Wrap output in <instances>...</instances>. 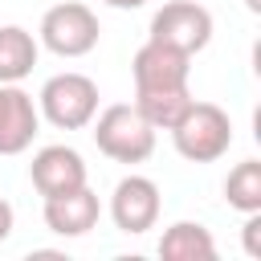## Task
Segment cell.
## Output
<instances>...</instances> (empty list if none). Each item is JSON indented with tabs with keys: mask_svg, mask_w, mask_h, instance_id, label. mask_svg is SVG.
I'll list each match as a JSON object with an SVG mask.
<instances>
[{
	"mask_svg": "<svg viewBox=\"0 0 261 261\" xmlns=\"http://www.w3.org/2000/svg\"><path fill=\"white\" fill-rule=\"evenodd\" d=\"M94 143L114 163H147L155 155V126L139 114L135 102H114L94 114Z\"/></svg>",
	"mask_w": 261,
	"mask_h": 261,
	"instance_id": "6da1fadb",
	"label": "cell"
},
{
	"mask_svg": "<svg viewBox=\"0 0 261 261\" xmlns=\"http://www.w3.org/2000/svg\"><path fill=\"white\" fill-rule=\"evenodd\" d=\"M37 114L57 126V130H86L98 114V86L94 77L77 73V69H65V73H53L41 94H37Z\"/></svg>",
	"mask_w": 261,
	"mask_h": 261,
	"instance_id": "7a4b0ae2",
	"label": "cell"
},
{
	"mask_svg": "<svg viewBox=\"0 0 261 261\" xmlns=\"http://www.w3.org/2000/svg\"><path fill=\"white\" fill-rule=\"evenodd\" d=\"M171 147L188 163H216L232 147V118L216 102H196L184 110V118L171 126Z\"/></svg>",
	"mask_w": 261,
	"mask_h": 261,
	"instance_id": "3957f363",
	"label": "cell"
},
{
	"mask_svg": "<svg viewBox=\"0 0 261 261\" xmlns=\"http://www.w3.org/2000/svg\"><path fill=\"white\" fill-rule=\"evenodd\" d=\"M98 16L90 4L82 0H65V4H53L45 16H41V29H37V41L57 53V57H86L98 49Z\"/></svg>",
	"mask_w": 261,
	"mask_h": 261,
	"instance_id": "277c9868",
	"label": "cell"
},
{
	"mask_svg": "<svg viewBox=\"0 0 261 261\" xmlns=\"http://www.w3.org/2000/svg\"><path fill=\"white\" fill-rule=\"evenodd\" d=\"M147 41H159L167 49H179V53L196 57L212 41V12L196 0H167L151 16V37Z\"/></svg>",
	"mask_w": 261,
	"mask_h": 261,
	"instance_id": "5b68a950",
	"label": "cell"
},
{
	"mask_svg": "<svg viewBox=\"0 0 261 261\" xmlns=\"http://www.w3.org/2000/svg\"><path fill=\"white\" fill-rule=\"evenodd\" d=\"M159 184L147 179V175H122L110 192V220L118 232H130V237H143L147 228L159 224Z\"/></svg>",
	"mask_w": 261,
	"mask_h": 261,
	"instance_id": "8992f818",
	"label": "cell"
},
{
	"mask_svg": "<svg viewBox=\"0 0 261 261\" xmlns=\"http://www.w3.org/2000/svg\"><path fill=\"white\" fill-rule=\"evenodd\" d=\"M130 73H135V94H147V90H184L188 73H192V57L179 53V49H167L159 41H147L135 53Z\"/></svg>",
	"mask_w": 261,
	"mask_h": 261,
	"instance_id": "52a82bcc",
	"label": "cell"
},
{
	"mask_svg": "<svg viewBox=\"0 0 261 261\" xmlns=\"http://www.w3.org/2000/svg\"><path fill=\"white\" fill-rule=\"evenodd\" d=\"M29 179H33V188L45 200L49 196H65V192H73V188L86 184V159L73 147H65V143H49V147H41L33 155Z\"/></svg>",
	"mask_w": 261,
	"mask_h": 261,
	"instance_id": "ba28073f",
	"label": "cell"
},
{
	"mask_svg": "<svg viewBox=\"0 0 261 261\" xmlns=\"http://www.w3.org/2000/svg\"><path fill=\"white\" fill-rule=\"evenodd\" d=\"M37 130H41V114L33 94H24L16 82H0V155L29 151Z\"/></svg>",
	"mask_w": 261,
	"mask_h": 261,
	"instance_id": "9c48e42d",
	"label": "cell"
},
{
	"mask_svg": "<svg viewBox=\"0 0 261 261\" xmlns=\"http://www.w3.org/2000/svg\"><path fill=\"white\" fill-rule=\"evenodd\" d=\"M98 216H102V200H98V192H90V184L45 200V224L57 237H86L98 224Z\"/></svg>",
	"mask_w": 261,
	"mask_h": 261,
	"instance_id": "30bf717a",
	"label": "cell"
},
{
	"mask_svg": "<svg viewBox=\"0 0 261 261\" xmlns=\"http://www.w3.org/2000/svg\"><path fill=\"white\" fill-rule=\"evenodd\" d=\"M163 261H216V241L200 220H175L159 237Z\"/></svg>",
	"mask_w": 261,
	"mask_h": 261,
	"instance_id": "8fae6325",
	"label": "cell"
},
{
	"mask_svg": "<svg viewBox=\"0 0 261 261\" xmlns=\"http://www.w3.org/2000/svg\"><path fill=\"white\" fill-rule=\"evenodd\" d=\"M41 57V41L24 24H0V82H24Z\"/></svg>",
	"mask_w": 261,
	"mask_h": 261,
	"instance_id": "7c38bea8",
	"label": "cell"
},
{
	"mask_svg": "<svg viewBox=\"0 0 261 261\" xmlns=\"http://www.w3.org/2000/svg\"><path fill=\"white\" fill-rule=\"evenodd\" d=\"M135 106L155 130H171L184 118V110L192 106V90L188 86L184 90H147V94H135Z\"/></svg>",
	"mask_w": 261,
	"mask_h": 261,
	"instance_id": "4fadbf2b",
	"label": "cell"
},
{
	"mask_svg": "<svg viewBox=\"0 0 261 261\" xmlns=\"http://www.w3.org/2000/svg\"><path fill=\"white\" fill-rule=\"evenodd\" d=\"M224 200L228 208L237 212H261V163L257 159H245L228 171L224 179Z\"/></svg>",
	"mask_w": 261,
	"mask_h": 261,
	"instance_id": "5bb4252c",
	"label": "cell"
},
{
	"mask_svg": "<svg viewBox=\"0 0 261 261\" xmlns=\"http://www.w3.org/2000/svg\"><path fill=\"white\" fill-rule=\"evenodd\" d=\"M245 253L249 257H261V212H245Z\"/></svg>",
	"mask_w": 261,
	"mask_h": 261,
	"instance_id": "9a60e30c",
	"label": "cell"
},
{
	"mask_svg": "<svg viewBox=\"0 0 261 261\" xmlns=\"http://www.w3.org/2000/svg\"><path fill=\"white\" fill-rule=\"evenodd\" d=\"M12 228H16V212H12V204L0 196V241H8Z\"/></svg>",
	"mask_w": 261,
	"mask_h": 261,
	"instance_id": "2e32d148",
	"label": "cell"
},
{
	"mask_svg": "<svg viewBox=\"0 0 261 261\" xmlns=\"http://www.w3.org/2000/svg\"><path fill=\"white\" fill-rule=\"evenodd\" d=\"M102 4H110V8H118V12H135V8H143L147 0H102Z\"/></svg>",
	"mask_w": 261,
	"mask_h": 261,
	"instance_id": "e0dca14e",
	"label": "cell"
},
{
	"mask_svg": "<svg viewBox=\"0 0 261 261\" xmlns=\"http://www.w3.org/2000/svg\"><path fill=\"white\" fill-rule=\"evenodd\" d=\"M245 8L249 12H261V0H245Z\"/></svg>",
	"mask_w": 261,
	"mask_h": 261,
	"instance_id": "ac0fdd59",
	"label": "cell"
}]
</instances>
